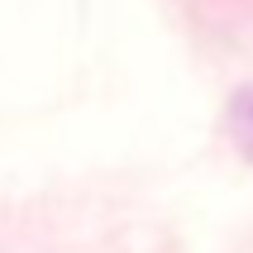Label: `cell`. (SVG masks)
Listing matches in <instances>:
<instances>
[{"label":"cell","mask_w":253,"mask_h":253,"mask_svg":"<svg viewBox=\"0 0 253 253\" xmlns=\"http://www.w3.org/2000/svg\"><path fill=\"white\" fill-rule=\"evenodd\" d=\"M225 125H229V139L239 143V153L253 163V86H239V91L229 96Z\"/></svg>","instance_id":"6da1fadb"}]
</instances>
